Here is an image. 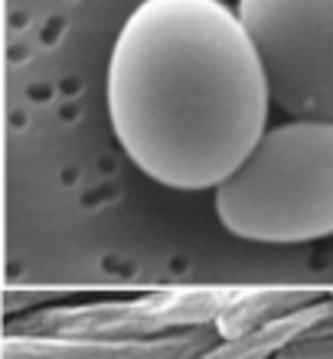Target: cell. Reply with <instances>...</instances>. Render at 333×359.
Returning <instances> with one entry per match:
<instances>
[{"label":"cell","mask_w":333,"mask_h":359,"mask_svg":"<svg viewBox=\"0 0 333 359\" xmlns=\"http://www.w3.org/2000/svg\"><path fill=\"white\" fill-rule=\"evenodd\" d=\"M271 88L238 10L141 0L108 62V114L124 154L183 193L216 189L268 128Z\"/></svg>","instance_id":"obj_1"},{"label":"cell","mask_w":333,"mask_h":359,"mask_svg":"<svg viewBox=\"0 0 333 359\" xmlns=\"http://www.w3.org/2000/svg\"><path fill=\"white\" fill-rule=\"evenodd\" d=\"M216 216L232 236L301 245L333 236V121H285L216 187Z\"/></svg>","instance_id":"obj_2"},{"label":"cell","mask_w":333,"mask_h":359,"mask_svg":"<svg viewBox=\"0 0 333 359\" xmlns=\"http://www.w3.org/2000/svg\"><path fill=\"white\" fill-rule=\"evenodd\" d=\"M278 104L294 121H333V0H238Z\"/></svg>","instance_id":"obj_3"},{"label":"cell","mask_w":333,"mask_h":359,"mask_svg":"<svg viewBox=\"0 0 333 359\" xmlns=\"http://www.w3.org/2000/svg\"><path fill=\"white\" fill-rule=\"evenodd\" d=\"M245 287H167L134 301L43 307L10 320V337H56V340H154L190 327L216 323Z\"/></svg>","instance_id":"obj_4"},{"label":"cell","mask_w":333,"mask_h":359,"mask_svg":"<svg viewBox=\"0 0 333 359\" xmlns=\"http://www.w3.org/2000/svg\"><path fill=\"white\" fill-rule=\"evenodd\" d=\"M219 343V330L190 327L154 340H56V337H4V359H196Z\"/></svg>","instance_id":"obj_5"},{"label":"cell","mask_w":333,"mask_h":359,"mask_svg":"<svg viewBox=\"0 0 333 359\" xmlns=\"http://www.w3.org/2000/svg\"><path fill=\"white\" fill-rule=\"evenodd\" d=\"M333 317V297L327 301H317L311 307H301V311L287 313L281 320H271L258 330H248L236 340H222L216 343L212 350L200 353L196 359H268L278 356L281 350L294 346L301 340H317L324 323Z\"/></svg>","instance_id":"obj_6"},{"label":"cell","mask_w":333,"mask_h":359,"mask_svg":"<svg viewBox=\"0 0 333 359\" xmlns=\"http://www.w3.org/2000/svg\"><path fill=\"white\" fill-rule=\"evenodd\" d=\"M324 301V291L317 287H245L226 311L216 317V330L222 340H236L248 330H258L271 320H281L287 313Z\"/></svg>","instance_id":"obj_7"},{"label":"cell","mask_w":333,"mask_h":359,"mask_svg":"<svg viewBox=\"0 0 333 359\" xmlns=\"http://www.w3.org/2000/svg\"><path fill=\"white\" fill-rule=\"evenodd\" d=\"M275 359H333V337L301 340V343H294V346L281 350Z\"/></svg>","instance_id":"obj_8"},{"label":"cell","mask_w":333,"mask_h":359,"mask_svg":"<svg viewBox=\"0 0 333 359\" xmlns=\"http://www.w3.org/2000/svg\"><path fill=\"white\" fill-rule=\"evenodd\" d=\"M59 297V291H7L4 294V307L7 311H27L39 301H53Z\"/></svg>","instance_id":"obj_9"},{"label":"cell","mask_w":333,"mask_h":359,"mask_svg":"<svg viewBox=\"0 0 333 359\" xmlns=\"http://www.w3.org/2000/svg\"><path fill=\"white\" fill-rule=\"evenodd\" d=\"M4 337H7V307L0 301V343H4Z\"/></svg>","instance_id":"obj_10"},{"label":"cell","mask_w":333,"mask_h":359,"mask_svg":"<svg viewBox=\"0 0 333 359\" xmlns=\"http://www.w3.org/2000/svg\"><path fill=\"white\" fill-rule=\"evenodd\" d=\"M0 359H4V356H0Z\"/></svg>","instance_id":"obj_11"}]
</instances>
